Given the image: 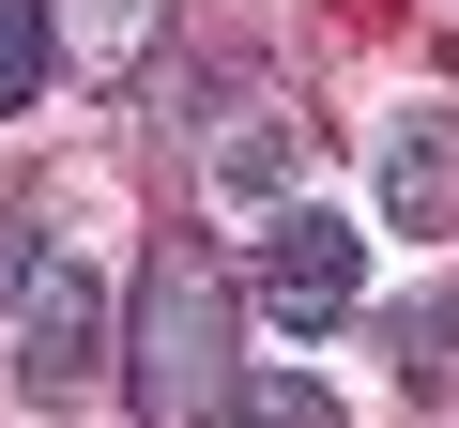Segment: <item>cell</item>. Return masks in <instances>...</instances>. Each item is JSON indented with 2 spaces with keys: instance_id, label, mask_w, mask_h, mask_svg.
Masks as SVG:
<instances>
[{
  "instance_id": "6da1fadb",
  "label": "cell",
  "mask_w": 459,
  "mask_h": 428,
  "mask_svg": "<svg viewBox=\"0 0 459 428\" xmlns=\"http://www.w3.org/2000/svg\"><path fill=\"white\" fill-rule=\"evenodd\" d=\"M230 382V276L214 245H153L138 276V428H199Z\"/></svg>"
},
{
  "instance_id": "7a4b0ae2",
  "label": "cell",
  "mask_w": 459,
  "mask_h": 428,
  "mask_svg": "<svg viewBox=\"0 0 459 428\" xmlns=\"http://www.w3.org/2000/svg\"><path fill=\"white\" fill-rule=\"evenodd\" d=\"M261 306H276L291 337H322V321L368 306V245L337 230L322 199H276V230H261Z\"/></svg>"
},
{
  "instance_id": "3957f363",
  "label": "cell",
  "mask_w": 459,
  "mask_h": 428,
  "mask_svg": "<svg viewBox=\"0 0 459 428\" xmlns=\"http://www.w3.org/2000/svg\"><path fill=\"white\" fill-rule=\"evenodd\" d=\"M92 367H108L92 261H62V245H47V261H31V291H16V382H31V398H77Z\"/></svg>"
},
{
  "instance_id": "277c9868",
  "label": "cell",
  "mask_w": 459,
  "mask_h": 428,
  "mask_svg": "<svg viewBox=\"0 0 459 428\" xmlns=\"http://www.w3.org/2000/svg\"><path fill=\"white\" fill-rule=\"evenodd\" d=\"M383 214L429 230V245H459V123H444V107H413V123L383 138Z\"/></svg>"
},
{
  "instance_id": "5b68a950",
  "label": "cell",
  "mask_w": 459,
  "mask_h": 428,
  "mask_svg": "<svg viewBox=\"0 0 459 428\" xmlns=\"http://www.w3.org/2000/svg\"><path fill=\"white\" fill-rule=\"evenodd\" d=\"M291 153H307V123H291V107H246V123L214 138V184H230V199H276Z\"/></svg>"
},
{
  "instance_id": "8992f818",
  "label": "cell",
  "mask_w": 459,
  "mask_h": 428,
  "mask_svg": "<svg viewBox=\"0 0 459 428\" xmlns=\"http://www.w3.org/2000/svg\"><path fill=\"white\" fill-rule=\"evenodd\" d=\"M62 77V0H0V107H31Z\"/></svg>"
},
{
  "instance_id": "52a82bcc",
  "label": "cell",
  "mask_w": 459,
  "mask_h": 428,
  "mask_svg": "<svg viewBox=\"0 0 459 428\" xmlns=\"http://www.w3.org/2000/svg\"><path fill=\"white\" fill-rule=\"evenodd\" d=\"M230 428H337V382H307V367H246V382H230Z\"/></svg>"
},
{
  "instance_id": "ba28073f",
  "label": "cell",
  "mask_w": 459,
  "mask_h": 428,
  "mask_svg": "<svg viewBox=\"0 0 459 428\" xmlns=\"http://www.w3.org/2000/svg\"><path fill=\"white\" fill-rule=\"evenodd\" d=\"M62 16H77V47H92V77H108V62H138V47H153L169 0H62Z\"/></svg>"
}]
</instances>
